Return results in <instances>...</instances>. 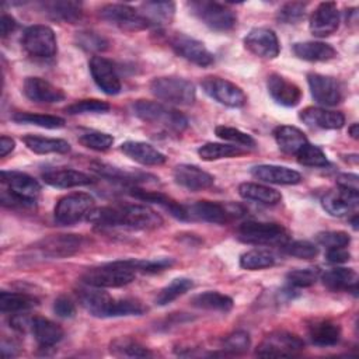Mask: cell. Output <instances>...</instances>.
<instances>
[{"instance_id":"obj_13","label":"cell","mask_w":359,"mask_h":359,"mask_svg":"<svg viewBox=\"0 0 359 359\" xmlns=\"http://www.w3.org/2000/svg\"><path fill=\"white\" fill-rule=\"evenodd\" d=\"M307 83L314 101L324 107H334L344 100L341 83L332 77L320 73H309Z\"/></svg>"},{"instance_id":"obj_8","label":"cell","mask_w":359,"mask_h":359,"mask_svg":"<svg viewBox=\"0 0 359 359\" xmlns=\"http://www.w3.org/2000/svg\"><path fill=\"white\" fill-rule=\"evenodd\" d=\"M21 43L28 55L39 59H49L57 52L56 35L50 27L43 24L25 28Z\"/></svg>"},{"instance_id":"obj_41","label":"cell","mask_w":359,"mask_h":359,"mask_svg":"<svg viewBox=\"0 0 359 359\" xmlns=\"http://www.w3.org/2000/svg\"><path fill=\"white\" fill-rule=\"evenodd\" d=\"M38 306V299L28 293L6 292L0 293V309L3 313H22Z\"/></svg>"},{"instance_id":"obj_6","label":"cell","mask_w":359,"mask_h":359,"mask_svg":"<svg viewBox=\"0 0 359 359\" xmlns=\"http://www.w3.org/2000/svg\"><path fill=\"white\" fill-rule=\"evenodd\" d=\"M187 6L199 21L213 31H230L237 22V15L234 11L222 3L198 0L189 1Z\"/></svg>"},{"instance_id":"obj_17","label":"cell","mask_w":359,"mask_h":359,"mask_svg":"<svg viewBox=\"0 0 359 359\" xmlns=\"http://www.w3.org/2000/svg\"><path fill=\"white\" fill-rule=\"evenodd\" d=\"M339 21L337 4L334 1H323L311 13L309 28L314 36L325 38L338 29Z\"/></svg>"},{"instance_id":"obj_45","label":"cell","mask_w":359,"mask_h":359,"mask_svg":"<svg viewBox=\"0 0 359 359\" xmlns=\"http://www.w3.org/2000/svg\"><path fill=\"white\" fill-rule=\"evenodd\" d=\"M93 171L97 172L100 177L107 178L109 181H118V182H125V184H136L137 181H146L149 177L147 174H135V172H128L123 170H119L116 167H112L109 164L104 163H95L93 164Z\"/></svg>"},{"instance_id":"obj_26","label":"cell","mask_w":359,"mask_h":359,"mask_svg":"<svg viewBox=\"0 0 359 359\" xmlns=\"http://www.w3.org/2000/svg\"><path fill=\"white\" fill-rule=\"evenodd\" d=\"M299 118L309 126L320 129H341L345 125L342 112L330 111L320 107H307L299 112Z\"/></svg>"},{"instance_id":"obj_33","label":"cell","mask_w":359,"mask_h":359,"mask_svg":"<svg viewBox=\"0 0 359 359\" xmlns=\"http://www.w3.org/2000/svg\"><path fill=\"white\" fill-rule=\"evenodd\" d=\"M41 7L49 18L73 24L80 20L83 4L73 0H53L41 3Z\"/></svg>"},{"instance_id":"obj_38","label":"cell","mask_w":359,"mask_h":359,"mask_svg":"<svg viewBox=\"0 0 359 359\" xmlns=\"http://www.w3.org/2000/svg\"><path fill=\"white\" fill-rule=\"evenodd\" d=\"M24 144L36 154H49V153H57L65 154L70 151L69 142L63 139H55V137H43L36 135H25L22 137Z\"/></svg>"},{"instance_id":"obj_53","label":"cell","mask_w":359,"mask_h":359,"mask_svg":"<svg viewBox=\"0 0 359 359\" xmlns=\"http://www.w3.org/2000/svg\"><path fill=\"white\" fill-rule=\"evenodd\" d=\"M282 248L287 255H292L300 259H311L318 254V247L314 243L307 240L287 241L286 244L282 245Z\"/></svg>"},{"instance_id":"obj_47","label":"cell","mask_w":359,"mask_h":359,"mask_svg":"<svg viewBox=\"0 0 359 359\" xmlns=\"http://www.w3.org/2000/svg\"><path fill=\"white\" fill-rule=\"evenodd\" d=\"M215 133L217 137H220L222 140L230 142L231 144L240 146L243 149H254L255 147V140L251 135L237 129V128H231V126H224V125H219L215 128Z\"/></svg>"},{"instance_id":"obj_37","label":"cell","mask_w":359,"mask_h":359,"mask_svg":"<svg viewBox=\"0 0 359 359\" xmlns=\"http://www.w3.org/2000/svg\"><path fill=\"white\" fill-rule=\"evenodd\" d=\"M238 195L243 199L262 205H276L282 201V194L268 185L257 182H243L238 185Z\"/></svg>"},{"instance_id":"obj_52","label":"cell","mask_w":359,"mask_h":359,"mask_svg":"<svg viewBox=\"0 0 359 359\" xmlns=\"http://www.w3.org/2000/svg\"><path fill=\"white\" fill-rule=\"evenodd\" d=\"M320 278V271L317 268H302L293 269L286 273V280L292 287H309L313 286Z\"/></svg>"},{"instance_id":"obj_24","label":"cell","mask_w":359,"mask_h":359,"mask_svg":"<svg viewBox=\"0 0 359 359\" xmlns=\"http://www.w3.org/2000/svg\"><path fill=\"white\" fill-rule=\"evenodd\" d=\"M266 87L272 100L283 107H296L302 98L300 87L278 73L268 76Z\"/></svg>"},{"instance_id":"obj_10","label":"cell","mask_w":359,"mask_h":359,"mask_svg":"<svg viewBox=\"0 0 359 359\" xmlns=\"http://www.w3.org/2000/svg\"><path fill=\"white\" fill-rule=\"evenodd\" d=\"M304 349V342L289 331L269 332L257 346L258 356H294Z\"/></svg>"},{"instance_id":"obj_11","label":"cell","mask_w":359,"mask_h":359,"mask_svg":"<svg viewBox=\"0 0 359 359\" xmlns=\"http://www.w3.org/2000/svg\"><path fill=\"white\" fill-rule=\"evenodd\" d=\"M203 91L217 102L230 107V108H240L247 102L245 93L234 83L217 77V76H208L201 81Z\"/></svg>"},{"instance_id":"obj_63","label":"cell","mask_w":359,"mask_h":359,"mask_svg":"<svg viewBox=\"0 0 359 359\" xmlns=\"http://www.w3.org/2000/svg\"><path fill=\"white\" fill-rule=\"evenodd\" d=\"M348 133H349V136L352 137V139H358L359 137V126H358V123H352L349 128H348Z\"/></svg>"},{"instance_id":"obj_29","label":"cell","mask_w":359,"mask_h":359,"mask_svg":"<svg viewBox=\"0 0 359 359\" xmlns=\"http://www.w3.org/2000/svg\"><path fill=\"white\" fill-rule=\"evenodd\" d=\"M129 194L132 196H135L136 199H140L143 202H150L154 205H158L161 208H164L165 210H168V213L178 219V220H188L187 217V212H185V206L180 205L178 202H175L172 198H170L168 195H164L158 191H146V189H140L137 187H132L129 189Z\"/></svg>"},{"instance_id":"obj_56","label":"cell","mask_w":359,"mask_h":359,"mask_svg":"<svg viewBox=\"0 0 359 359\" xmlns=\"http://www.w3.org/2000/svg\"><path fill=\"white\" fill-rule=\"evenodd\" d=\"M316 241L325 248L348 247V244L351 243V237L348 233L341 230H328V231L318 233L316 236Z\"/></svg>"},{"instance_id":"obj_5","label":"cell","mask_w":359,"mask_h":359,"mask_svg":"<svg viewBox=\"0 0 359 359\" xmlns=\"http://www.w3.org/2000/svg\"><path fill=\"white\" fill-rule=\"evenodd\" d=\"M237 237L240 241L252 245H279L289 241L286 229L279 223L244 222L238 226Z\"/></svg>"},{"instance_id":"obj_14","label":"cell","mask_w":359,"mask_h":359,"mask_svg":"<svg viewBox=\"0 0 359 359\" xmlns=\"http://www.w3.org/2000/svg\"><path fill=\"white\" fill-rule=\"evenodd\" d=\"M83 244V237L77 234H52L39 240L35 250L46 258H66L76 254Z\"/></svg>"},{"instance_id":"obj_57","label":"cell","mask_w":359,"mask_h":359,"mask_svg":"<svg viewBox=\"0 0 359 359\" xmlns=\"http://www.w3.org/2000/svg\"><path fill=\"white\" fill-rule=\"evenodd\" d=\"M174 264L172 258H154V259H135L136 271L142 273H157Z\"/></svg>"},{"instance_id":"obj_3","label":"cell","mask_w":359,"mask_h":359,"mask_svg":"<svg viewBox=\"0 0 359 359\" xmlns=\"http://www.w3.org/2000/svg\"><path fill=\"white\" fill-rule=\"evenodd\" d=\"M133 114L146 123L157 125L177 135L188 128V119L180 111L156 101L139 100L133 104Z\"/></svg>"},{"instance_id":"obj_61","label":"cell","mask_w":359,"mask_h":359,"mask_svg":"<svg viewBox=\"0 0 359 359\" xmlns=\"http://www.w3.org/2000/svg\"><path fill=\"white\" fill-rule=\"evenodd\" d=\"M337 184L339 188L358 191V175L356 174H341L337 178Z\"/></svg>"},{"instance_id":"obj_51","label":"cell","mask_w":359,"mask_h":359,"mask_svg":"<svg viewBox=\"0 0 359 359\" xmlns=\"http://www.w3.org/2000/svg\"><path fill=\"white\" fill-rule=\"evenodd\" d=\"M79 142L87 149H91L95 151H105L112 146L114 137H112V135L105 133V132L90 130V132L80 135Z\"/></svg>"},{"instance_id":"obj_62","label":"cell","mask_w":359,"mask_h":359,"mask_svg":"<svg viewBox=\"0 0 359 359\" xmlns=\"http://www.w3.org/2000/svg\"><path fill=\"white\" fill-rule=\"evenodd\" d=\"M14 147H15L14 139L4 135L0 137V157H6L8 153L14 150Z\"/></svg>"},{"instance_id":"obj_49","label":"cell","mask_w":359,"mask_h":359,"mask_svg":"<svg viewBox=\"0 0 359 359\" xmlns=\"http://www.w3.org/2000/svg\"><path fill=\"white\" fill-rule=\"evenodd\" d=\"M251 345L250 335L245 331L237 330L226 335L222 341V349L229 355H241L248 351Z\"/></svg>"},{"instance_id":"obj_23","label":"cell","mask_w":359,"mask_h":359,"mask_svg":"<svg viewBox=\"0 0 359 359\" xmlns=\"http://www.w3.org/2000/svg\"><path fill=\"white\" fill-rule=\"evenodd\" d=\"M22 91L25 97L34 102L53 104L60 102L66 98V94L59 87L53 86L42 77H27L22 84Z\"/></svg>"},{"instance_id":"obj_36","label":"cell","mask_w":359,"mask_h":359,"mask_svg":"<svg viewBox=\"0 0 359 359\" xmlns=\"http://www.w3.org/2000/svg\"><path fill=\"white\" fill-rule=\"evenodd\" d=\"M273 137L279 149L286 154H294L307 143L306 135L296 126L280 125L275 128Z\"/></svg>"},{"instance_id":"obj_46","label":"cell","mask_w":359,"mask_h":359,"mask_svg":"<svg viewBox=\"0 0 359 359\" xmlns=\"http://www.w3.org/2000/svg\"><path fill=\"white\" fill-rule=\"evenodd\" d=\"M13 121L17 123L25 125H35L46 129H59L65 126V119L56 115H42V114H32V112H15L13 115Z\"/></svg>"},{"instance_id":"obj_28","label":"cell","mask_w":359,"mask_h":359,"mask_svg":"<svg viewBox=\"0 0 359 359\" xmlns=\"http://www.w3.org/2000/svg\"><path fill=\"white\" fill-rule=\"evenodd\" d=\"M45 184L55 188H74L93 184V177L73 168H56L42 174Z\"/></svg>"},{"instance_id":"obj_35","label":"cell","mask_w":359,"mask_h":359,"mask_svg":"<svg viewBox=\"0 0 359 359\" xmlns=\"http://www.w3.org/2000/svg\"><path fill=\"white\" fill-rule=\"evenodd\" d=\"M139 11L147 20L150 27H163L171 22L175 4L172 1H146L140 4Z\"/></svg>"},{"instance_id":"obj_15","label":"cell","mask_w":359,"mask_h":359,"mask_svg":"<svg viewBox=\"0 0 359 359\" xmlns=\"http://www.w3.org/2000/svg\"><path fill=\"white\" fill-rule=\"evenodd\" d=\"M244 46L262 59H275L280 52L278 35L273 29L265 27L252 28L244 38Z\"/></svg>"},{"instance_id":"obj_18","label":"cell","mask_w":359,"mask_h":359,"mask_svg":"<svg viewBox=\"0 0 359 359\" xmlns=\"http://www.w3.org/2000/svg\"><path fill=\"white\" fill-rule=\"evenodd\" d=\"M88 67L95 84L108 95H116L121 91V80L111 60L102 56H93L88 62Z\"/></svg>"},{"instance_id":"obj_58","label":"cell","mask_w":359,"mask_h":359,"mask_svg":"<svg viewBox=\"0 0 359 359\" xmlns=\"http://www.w3.org/2000/svg\"><path fill=\"white\" fill-rule=\"evenodd\" d=\"M53 311L57 317L72 318L76 314V306L67 296H59L53 303Z\"/></svg>"},{"instance_id":"obj_32","label":"cell","mask_w":359,"mask_h":359,"mask_svg":"<svg viewBox=\"0 0 359 359\" xmlns=\"http://www.w3.org/2000/svg\"><path fill=\"white\" fill-rule=\"evenodd\" d=\"M31 331L34 334L35 341L42 348H50V346L59 344L65 335V331L59 324L50 321L49 318L39 317V316L32 318Z\"/></svg>"},{"instance_id":"obj_34","label":"cell","mask_w":359,"mask_h":359,"mask_svg":"<svg viewBox=\"0 0 359 359\" xmlns=\"http://www.w3.org/2000/svg\"><path fill=\"white\" fill-rule=\"evenodd\" d=\"M309 337L317 346H332L341 338V327L331 320H314L309 325Z\"/></svg>"},{"instance_id":"obj_59","label":"cell","mask_w":359,"mask_h":359,"mask_svg":"<svg viewBox=\"0 0 359 359\" xmlns=\"http://www.w3.org/2000/svg\"><path fill=\"white\" fill-rule=\"evenodd\" d=\"M325 259L330 264H342L351 259V252L346 247H335V248H327Z\"/></svg>"},{"instance_id":"obj_54","label":"cell","mask_w":359,"mask_h":359,"mask_svg":"<svg viewBox=\"0 0 359 359\" xmlns=\"http://www.w3.org/2000/svg\"><path fill=\"white\" fill-rule=\"evenodd\" d=\"M76 41L80 48H83L86 50H91V52L105 50L108 48V41L102 35H100L94 31L77 32Z\"/></svg>"},{"instance_id":"obj_60","label":"cell","mask_w":359,"mask_h":359,"mask_svg":"<svg viewBox=\"0 0 359 359\" xmlns=\"http://www.w3.org/2000/svg\"><path fill=\"white\" fill-rule=\"evenodd\" d=\"M15 28H17V21L14 20V17H11L10 14L3 13L1 18H0V35H1V38H6L7 35H10Z\"/></svg>"},{"instance_id":"obj_19","label":"cell","mask_w":359,"mask_h":359,"mask_svg":"<svg viewBox=\"0 0 359 359\" xmlns=\"http://www.w3.org/2000/svg\"><path fill=\"white\" fill-rule=\"evenodd\" d=\"M77 299L80 304L94 317L108 318L111 316V309L114 299L111 294L104 292L101 287H94L86 285L77 290Z\"/></svg>"},{"instance_id":"obj_39","label":"cell","mask_w":359,"mask_h":359,"mask_svg":"<svg viewBox=\"0 0 359 359\" xmlns=\"http://www.w3.org/2000/svg\"><path fill=\"white\" fill-rule=\"evenodd\" d=\"M194 307L209 310V311H230L233 309V299L227 294L219 293L216 290H208L199 294H195L191 299Z\"/></svg>"},{"instance_id":"obj_55","label":"cell","mask_w":359,"mask_h":359,"mask_svg":"<svg viewBox=\"0 0 359 359\" xmlns=\"http://www.w3.org/2000/svg\"><path fill=\"white\" fill-rule=\"evenodd\" d=\"M306 6H307L306 3H299V1L286 3L278 10L276 18L286 24L299 22L306 15Z\"/></svg>"},{"instance_id":"obj_43","label":"cell","mask_w":359,"mask_h":359,"mask_svg":"<svg viewBox=\"0 0 359 359\" xmlns=\"http://www.w3.org/2000/svg\"><path fill=\"white\" fill-rule=\"evenodd\" d=\"M276 258L272 252L262 248H255L244 252L240 257V266L247 271H258L273 266Z\"/></svg>"},{"instance_id":"obj_22","label":"cell","mask_w":359,"mask_h":359,"mask_svg":"<svg viewBox=\"0 0 359 359\" xmlns=\"http://www.w3.org/2000/svg\"><path fill=\"white\" fill-rule=\"evenodd\" d=\"M359 202V191H351L345 188L332 189L324 194L321 205L327 213L335 217H342L351 213Z\"/></svg>"},{"instance_id":"obj_44","label":"cell","mask_w":359,"mask_h":359,"mask_svg":"<svg viewBox=\"0 0 359 359\" xmlns=\"http://www.w3.org/2000/svg\"><path fill=\"white\" fill-rule=\"evenodd\" d=\"M192 287H194V282L189 278H175L158 292L154 302L157 306H167Z\"/></svg>"},{"instance_id":"obj_27","label":"cell","mask_w":359,"mask_h":359,"mask_svg":"<svg viewBox=\"0 0 359 359\" xmlns=\"http://www.w3.org/2000/svg\"><path fill=\"white\" fill-rule=\"evenodd\" d=\"M121 151L142 165H161L167 161L165 154L146 142L128 140L121 144Z\"/></svg>"},{"instance_id":"obj_12","label":"cell","mask_w":359,"mask_h":359,"mask_svg":"<svg viewBox=\"0 0 359 359\" xmlns=\"http://www.w3.org/2000/svg\"><path fill=\"white\" fill-rule=\"evenodd\" d=\"M171 49L181 57L198 66H209L215 62L213 53L198 39L188 36L182 32H172L168 36Z\"/></svg>"},{"instance_id":"obj_42","label":"cell","mask_w":359,"mask_h":359,"mask_svg":"<svg viewBox=\"0 0 359 359\" xmlns=\"http://www.w3.org/2000/svg\"><path fill=\"white\" fill-rule=\"evenodd\" d=\"M109 352L118 358H146L151 356V352L129 337H118L111 341Z\"/></svg>"},{"instance_id":"obj_64","label":"cell","mask_w":359,"mask_h":359,"mask_svg":"<svg viewBox=\"0 0 359 359\" xmlns=\"http://www.w3.org/2000/svg\"><path fill=\"white\" fill-rule=\"evenodd\" d=\"M351 223H352V227L356 230V229H358V215H353Z\"/></svg>"},{"instance_id":"obj_30","label":"cell","mask_w":359,"mask_h":359,"mask_svg":"<svg viewBox=\"0 0 359 359\" xmlns=\"http://www.w3.org/2000/svg\"><path fill=\"white\" fill-rule=\"evenodd\" d=\"M321 280L330 290L353 292L358 290V273L352 268H332L321 275Z\"/></svg>"},{"instance_id":"obj_50","label":"cell","mask_w":359,"mask_h":359,"mask_svg":"<svg viewBox=\"0 0 359 359\" xmlns=\"http://www.w3.org/2000/svg\"><path fill=\"white\" fill-rule=\"evenodd\" d=\"M111 108V105L105 101L97 100V98H87V100H80L69 107H66V112L69 115H79V114H102L107 112Z\"/></svg>"},{"instance_id":"obj_48","label":"cell","mask_w":359,"mask_h":359,"mask_svg":"<svg viewBox=\"0 0 359 359\" xmlns=\"http://www.w3.org/2000/svg\"><path fill=\"white\" fill-rule=\"evenodd\" d=\"M296 157L297 161L306 167H327L330 164L325 153L318 146L309 142L302 146V149L296 153Z\"/></svg>"},{"instance_id":"obj_25","label":"cell","mask_w":359,"mask_h":359,"mask_svg":"<svg viewBox=\"0 0 359 359\" xmlns=\"http://www.w3.org/2000/svg\"><path fill=\"white\" fill-rule=\"evenodd\" d=\"M251 175L262 182L278 185H296L302 181L300 172L283 165L259 164L251 168Z\"/></svg>"},{"instance_id":"obj_2","label":"cell","mask_w":359,"mask_h":359,"mask_svg":"<svg viewBox=\"0 0 359 359\" xmlns=\"http://www.w3.org/2000/svg\"><path fill=\"white\" fill-rule=\"evenodd\" d=\"M135 259H121L88 268L81 275V282L94 287H121L130 283L136 276Z\"/></svg>"},{"instance_id":"obj_31","label":"cell","mask_w":359,"mask_h":359,"mask_svg":"<svg viewBox=\"0 0 359 359\" xmlns=\"http://www.w3.org/2000/svg\"><path fill=\"white\" fill-rule=\"evenodd\" d=\"M293 53L307 62H327L337 56V50L325 42L321 41H306L296 42L292 46Z\"/></svg>"},{"instance_id":"obj_4","label":"cell","mask_w":359,"mask_h":359,"mask_svg":"<svg viewBox=\"0 0 359 359\" xmlns=\"http://www.w3.org/2000/svg\"><path fill=\"white\" fill-rule=\"evenodd\" d=\"M150 91L158 100L175 105H192L196 100L195 86L189 80L177 76L153 79Z\"/></svg>"},{"instance_id":"obj_21","label":"cell","mask_w":359,"mask_h":359,"mask_svg":"<svg viewBox=\"0 0 359 359\" xmlns=\"http://www.w3.org/2000/svg\"><path fill=\"white\" fill-rule=\"evenodd\" d=\"M1 184L6 185V189L14 195L35 202L36 196L41 192V184L31 175L21 171H1L0 174Z\"/></svg>"},{"instance_id":"obj_1","label":"cell","mask_w":359,"mask_h":359,"mask_svg":"<svg viewBox=\"0 0 359 359\" xmlns=\"http://www.w3.org/2000/svg\"><path fill=\"white\" fill-rule=\"evenodd\" d=\"M87 220L101 227H126L132 230H153L163 224V217L156 210L140 203L94 208Z\"/></svg>"},{"instance_id":"obj_7","label":"cell","mask_w":359,"mask_h":359,"mask_svg":"<svg viewBox=\"0 0 359 359\" xmlns=\"http://www.w3.org/2000/svg\"><path fill=\"white\" fill-rule=\"evenodd\" d=\"M95 201L90 194L73 192L60 198L55 206V222L62 226L74 224L83 219H87L94 209Z\"/></svg>"},{"instance_id":"obj_40","label":"cell","mask_w":359,"mask_h":359,"mask_svg":"<svg viewBox=\"0 0 359 359\" xmlns=\"http://www.w3.org/2000/svg\"><path fill=\"white\" fill-rule=\"evenodd\" d=\"M247 153V149L231 143H205L198 149V154L205 161H215L220 158H231L238 157Z\"/></svg>"},{"instance_id":"obj_16","label":"cell","mask_w":359,"mask_h":359,"mask_svg":"<svg viewBox=\"0 0 359 359\" xmlns=\"http://www.w3.org/2000/svg\"><path fill=\"white\" fill-rule=\"evenodd\" d=\"M184 206L188 220H198L213 224H224L230 222L236 213L234 209L212 201H198L195 203Z\"/></svg>"},{"instance_id":"obj_9","label":"cell","mask_w":359,"mask_h":359,"mask_svg":"<svg viewBox=\"0 0 359 359\" xmlns=\"http://www.w3.org/2000/svg\"><path fill=\"white\" fill-rule=\"evenodd\" d=\"M100 15L102 20L108 21L109 24L118 27L122 31L136 32L150 27L147 20L139 11V8H135L129 4H105L100 8Z\"/></svg>"},{"instance_id":"obj_20","label":"cell","mask_w":359,"mask_h":359,"mask_svg":"<svg viewBox=\"0 0 359 359\" xmlns=\"http://www.w3.org/2000/svg\"><path fill=\"white\" fill-rule=\"evenodd\" d=\"M174 181L188 191H203L215 184V177L194 164H180L172 171Z\"/></svg>"}]
</instances>
